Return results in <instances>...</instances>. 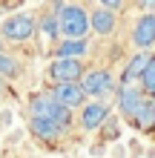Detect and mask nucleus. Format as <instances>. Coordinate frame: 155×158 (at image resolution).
Listing matches in <instances>:
<instances>
[{"instance_id":"dca6fc26","label":"nucleus","mask_w":155,"mask_h":158,"mask_svg":"<svg viewBox=\"0 0 155 158\" xmlns=\"http://www.w3.org/2000/svg\"><path fill=\"white\" fill-rule=\"evenodd\" d=\"M141 83H144V92L155 98V58H149V66H147V72H144Z\"/></svg>"},{"instance_id":"f03ea898","label":"nucleus","mask_w":155,"mask_h":158,"mask_svg":"<svg viewBox=\"0 0 155 158\" xmlns=\"http://www.w3.org/2000/svg\"><path fill=\"white\" fill-rule=\"evenodd\" d=\"M32 118H40V121H52V124H58L60 129L69 127V109H63L58 101L52 95H32Z\"/></svg>"},{"instance_id":"4468645a","label":"nucleus","mask_w":155,"mask_h":158,"mask_svg":"<svg viewBox=\"0 0 155 158\" xmlns=\"http://www.w3.org/2000/svg\"><path fill=\"white\" fill-rule=\"evenodd\" d=\"M86 49H89V43H86V40H63V43L58 46V58L80 60V58L86 55Z\"/></svg>"},{"instance_id":"ddd939ff","label":"nucleus","mask_w":155,"mask_h":158,"mask_svg":"<svg viewBox=\"0 0 155 158\" xmlns=\"http://www.w3.org/2000/svg\"><path fill=\"white\" fill-rule=\"evenodd\" d=\"M149 58H152V55L138 52V55L129 60V66H126V72H124V83H126V86H129V81L144 78V72H147V66H149Z\"/></svg>"},{"instance_id":"1a4fd4ad","label":"nucleus","mask_w":155,"mask_h":158,"mask_svg":"<svg viewBox=\"0 0 155 158\" xmlns=\"http://www.w3.org/2000/svg\"><path fill=\"white\" fill-rule=\"evenodd\" d=\"M109 106L101 104V101H92V104H84V115H80V127L84 129H98L106 121Z\"/></svg>"},{"instance_id":"f257e3e1","label":"nucleus","mask_w":155,"mask_h":158,"mask_svg":"<svg viewBox=\"0 0 155 158\" xmlns=\"http://www.w3.org/2000/svg\"><path fill=\"white\" fill-rule=\"evenodd\" d=\"M55 17H58V29L66 40H86L89 35V12L78 3H58L55 6Z\"/></svg>"},{"instance_id":"423d86ee","label":"nucleus","mask_w":155,"mask_h":158,"mask_svg":"<svg viewBox=\"0 0 155 158\" xmlns=\"http://www.w3.org/2000/svg\"><path fill=\"white\" fill-rule=\"evenodd\" d=\"M84 92L86 95H92V98H101V95H109V92L115 89V81L112 75H109L106 69H92V72H86L84 75Z\"/></svg>"},{"instance_id":"9b49d317","label":"nucleus","mask_w":155,"mask_h":158,"mask_svg":"<svg viewBox=\"0 0 155 158\" xmlns=\"http://www.w3.org/2000/svg\"><path fill=\"white\" fill-rule=\"evenodd\" d=\"M132 124L141 129V132H152L155 129V101H144L138 106V112L132 115Z\"/></svg>"},{"instance_id":"f3484780","label":"nucleus","mask_w":155,"mask_h":158,"mask_svg":"<svg viewBox=\"0 0 155 158\" xmlns=\"http://www.w3.org/2000/svg\"><path fill=\"white\" fill-rule=\"evenodd\" d=\"M0 55H3V38H0Z\"/></svg>"},{"instance_id":"39448f33","label":"nucleus","mask_w":155,"mask_h":158,"mask_svg":"<svg viewBox=\"0 0 155 158\" xmlns=\"http://www.w3.org/2000/svg\"><path fill=\"white\" fill-rule=\"evenodd\" d=\"M52 98L58 101V104L63 109H75V106H84V101H86V92L80 83H55V89H52Z\"/></svg>"},{"instance_id":"20e7f679","label":"nucleus","mask_w":155,"mask_h":158,"mask_svg":"<svg viewBox=\"0 0 155 158\" xmlns=\"http://www.w3.org/2000/svg\"><path fill=\"white\" fill-rule=\"evenodd\" d=\"M49 75L55 83H78L84 78V63L72 58H55L49 66Z\"/></svg>"},{"instance_id":"9d476101","label":"nucleus","mask_w":155,"mask_h":158,"mask_svg":"<svg viewBox=\"0 0 155 158\" xmlns=\"http://www.w3.org/2000/svg\"><path fill=\"white\" fill-rule=\"evenodd\" d=\"M89 26H92L95 35H112L115 32V15L106 12V9H95V12H89Z\"/></svg>"},{"instance_id":"7ed1b4c3","label":"nucleus","mask_w":155,"mask_h":158,"mask_svg":"<svg viewBox=\"0 0 155 158\" xmlns=\"http://www.w3.org/2000/svg\"><path fill=\"white\" fill-rule=\"evenodd\" d=\"M35 29H38V23H35V17L32 15H12V17H6L3 26H0V38L3 40H12V43H23V40H29Z\"/></svg>"},{"instance_id":"2eb2a0df","label":"nucleus","mask_w":155,"mask_h":158,"mask_svg":"<svg viewBox=\"0 0 155 158\" xmlns=\"http://www.w3.org/2000/svg\"><path fill=\"white\" fill-rule=\"evenodd\" d=\"M23 72V66H20V60L17 58H12V55H0V78H17Z\"/></svg>"},{"instance_id":"0eeeda50","label":"nucleus","mask_w":155,"mask_h":158,"mask_svg":"<svg viewBox=\"0 0 155 158\" xmlns=\"http://www.w3.org/2000/svg\"><path fill=\"white\" fill-rule=\"evenodd\" d=\"M132 43L138 49H149L155 43V15H141L135 20V29H132Z\"/></svg>"},{"instance_id":"6e6552de","label":"nucleus","mask_w":155,"mask_h":158,"mask_svg":"<svg viewBox=\"0 0 155 158\" xmlns=\"http://www.w3.org/2000/svg\"><path fill=\"white\" fill-rule=\"evenodd\" d=\"M144 101H147L144 92L135 89V86H126V83H124V86L118 89V109H121V115L129 118V121H132V115L138 112V106L144 104Z\"/></svg>"},{"instance_id":"f8f14e48","label":"nucleus","mask_w":155,"mask_h":158,"mask_svg":"<svg viewBox=\"0 0 155 158\" xmlns=\"http://www.w3.org/2000/svg\"><path fill=\"white\" fill-rule=\"evenodd\" d=\"M29 127H32V132L38 135L40 141H49V144H52V141H58V138L66 132V129H60L58 124H52V121H40V118H32V124H29Z\"/></svg>"}]
</instances>
